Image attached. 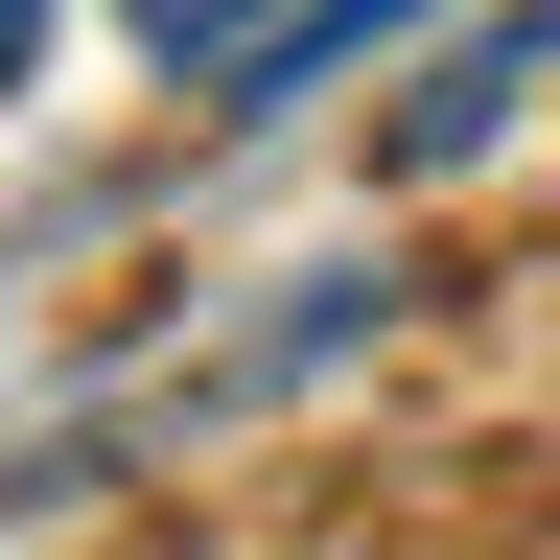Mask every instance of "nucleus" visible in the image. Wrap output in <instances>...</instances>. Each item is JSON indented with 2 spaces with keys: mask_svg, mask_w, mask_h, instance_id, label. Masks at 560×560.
I'll use <instances>...</instances> for the list:
<instances>
[{
  "mask_svg": "<svg viewBox=\"0 0 560 560\" xmlns=\"http://www.w3.org/2000/svg\"><path fill=\"white\" fill-rule=\"evenodd\" d=\"M280 24H304V0H140V47H164V70H257Z\"/></svg>",
  "mask_w": 560,
  "mask_h": 560,
  "instance_id": "obj_3",
  "label": "nucleus"
},
{
  "mask_svg": "<svg viewBox=\"0 0 560 560\" xmlns=\"http://www.w3.org/2000/svg\"><path fill=\"white\" fill-rule=\"evenodd\" d=\"M397 24H444V0H304V24H280L257 70H210V117H304V94H327V70H374Z\"/></svg>",
  "mask_w": 560,
  "mask_h": 560,
  "instance_id": "obj_2",
  "label": "nucleus"
},
{
  "mask_svg": "<svg viewBox=\"0 0 560 560\" xmlns=\"http://www.w3.org/2000/svg\"><path fill=\"white\" fill-rule=\"evenodd\" d=\"M24 47H47V0H0V94H24Z\"/></svg>",
  "mask_w": 560,
  "mask_h": 560,
  "instance_id": "obj_4",
  "label": "nucleus"
},
{
  "mask_svg": "<svg viewBox=\"0 0 560 560\" xmlns=\"http://www.w3.org/2000/svg\"><path fill=\"white\" fill-rule=\"evenodd\" d=\"M514 94H560V0H514V24H467L444 70H420V117H397V164H467Z\"/></svg>",
  "mask_w": 560,
  "mask_h": 560,
  "instance_id": "obj_1",
  "label": "nucleus"
}]
</instances>
